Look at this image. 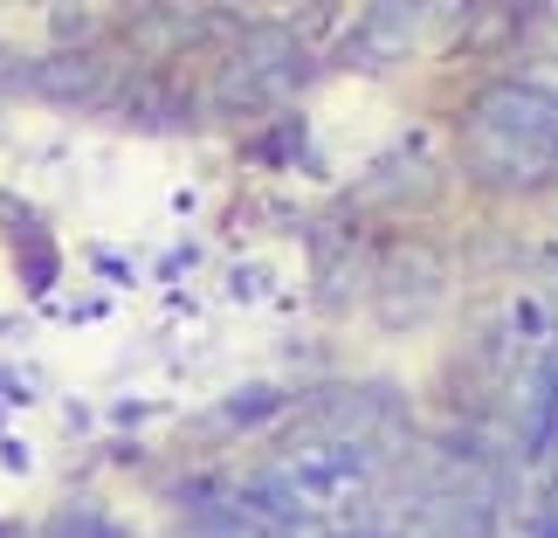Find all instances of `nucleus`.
Segmentation results:
<instances>
[{
	"label": "nucleus",
	"instance_id": "f257e3e1",
	"mask_svg": "<svg viewBox=\"0 0 558 538\" xmlns=\"http://www.w3.org/2000/svg\"><path fill=\"white\" fill-rule=\"evenodd\" d=\"M462 159L497 193H538L558 180V91L504 76L462 111Z\"/></svg>",
	"mask_w": 558,
	"mask_h": 538
},
{
	"label": "nucleus",
	"instance_id": "f03ea898",
	"mask_svg": "<svg viewBox=\"0 0 558 538\" xmlns=\"http://www.w3.org/2000/svg\"><path fill=\"white\" fill-rule=\"evenodd\" d=\"M304 76H311V49L290 28L263 21V28H248L242 41H234V56L221 62V76H214V111H221V118L276 111Z\"/></svg>",
	"mask_w": 558,
	"mask_h": 538
},
{
	"label": "nucleus",
	"instance_id": "7ed1b4c3",
	"mask_svg": "<svg viewBox=\"0 0 558 538\" xmlns=\"http://www.w3.org/2000/svg\"><path fill=\"white\" fill-rule=\"evenodd\" d=\"M379 477V449L366 435H317L283 456V483L296 490L304 511H338Z\"/></svg>",
	"mask_w": 558,
	"mask_h": 538
},
{
	"label": "nucleus",
	"instance_id": "20e7f679",
	"mask_svg": "<svg viewBox=\"0 0 558 538\" xmlns=\"http://www.w3.org/2000/svg\"><path fill=\"white\" fill-rule=\"evenodd\" d=\"M441 290H448L441 255L427 249V242H414V249H393V255H386L373 304H379V318H386L393 332H407V325H421V318L441 304Z\"/></svg>",
	"mask_w": 558,
	"mask_h": 538
},
{
	"label": "nucleus",
	"instance_id": "39448f33",
	"mask_svg": "<svg viewBox=\"0 0 558 538\" xmlns=\"http://www.w3.org/2000/svg\"><path fill=\"white\" fill-rule=\"evenodd\" d=\"M118 62L104 49H56L49 62H35L28 70V91L49 97V104H70V111H104L118 91Z\"/></svg>",
	"mask_w": 558,
	"mask_h": 538
},
{
	"label": "nucleus",
	"instance_id": "423d86ee",
	"mask_svg": "<svg viewBox=\"0 0 558 538\" xmlns=\"http://www.w3.org/2000/svg\"><path fill=\"white\" fill-rule=\"evenodd\" d=\"M558 442V338H545L531 359V386H524V456L538 463Z\"/></svg>",
	"mask_w": 558,
	"mask_h": 538
},
{
	"label": "nucleus",
	"instance_id": "0eeeda50",
	"mask_svg": "<svg viewBox=\"0 0 558 538\" xmlns=\"http://www.w3.org/2000/svg\"><path fill=\"white\" fill-rule=\"evenodd\" d=\"M421 14L427 8H400V0H386V8H366L359 14V35H352V62H393L421 41Z\"/></svg>",
	"mask_w": 558,
	"mask_h": 538
},
{
	"label": "nucleus",
	"instance_id": "6e6552de",
	"mask_svg": "<svg viewBox=\"0 0 558 538\" xmlns=\"http://www.w3.org/2000/svg\"><path fill=\"white\" fill-rule=\"evenodd\" d=\"M124 111H132L138 124H153V132H173V124H186V104L166 91L159 76H138V83H132V104H124Z\"/></svg>",
	"mask_w": 558,
	"mask_h": 538
},
{
	"label": "nucleus",
	"instance_id": "1a4fd4ad",
	"mask_svg": "<svg viewBox=\"0 0 558 538\" xmlns=\"http://www.w3.org/2000/svg\"><path fill=\"white\" fill-rule=\"evenodd\" d=\"M269 415H283V394L276 386H248V394H234V407H228V421H269Z\"/></svg>",
	"mask_w": 558,
	"mask_h": 538
},
{
	"label": "nucleus",
	"instance_id": "9d476101",
	"mask_svg": "<svg viewBox=\"0 0 558 538\" xmlns=\"http://www.w3.org/2000/svg\"><path fill=\"white\" fill-rule=\"evenodd\" d=\"M97 35V14L90 8H56V49H76V41Z\"/></svg>",
	"mask_w": 558,
	"mask_h": 538
},
{
	"label": "nucleus",
	"instance_id": "9b49d317",
	"mask_svg": "<svg viewBox=\"0 0 558 538\" xmlns=\"http://www.w3.org/2000/svg\"><path fill=\"white\" fill-rule=\"evenodd\" d=\"M56 538H111V531H104V511L97 504H70V518L56 525Z\"/></svg>",
	"mask_w": 558,
	"mask_h": 538
},
{
	"label": "nucleus",
	"instance_id": "f8f14e48",
	"mask_svg": "<svg viewBox=\"0 0 558 538\" xmlns=\"http://www.w3.org/2000/svg\"><path fill=\"white\" fill-rule=\"evenodd\" d=\"M338 538H379V531H373V525H366V531H338Z\"/></svg>",
	"mask_w": 558,
	"mask_h": 538
}]
</instances>
